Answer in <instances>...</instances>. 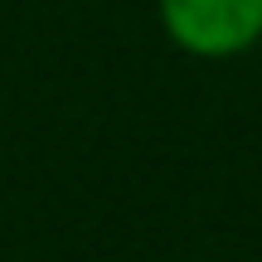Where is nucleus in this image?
<instances>
[{
  "label": "nucleus",
  "instance_id": "1",
  "mask_svg": "<svg viewBox=\"0 0 262 262\" xmlns=\"http://www.w3.org/2000/svg\"><path fill=\"white\" fill-rule=\"evenodd\" d=\"M165 39L189 58H238L262 39V0H156Z\"/></svg>",
  "mask_w": 262,
  "mask_h": 262
}]
</instances>
